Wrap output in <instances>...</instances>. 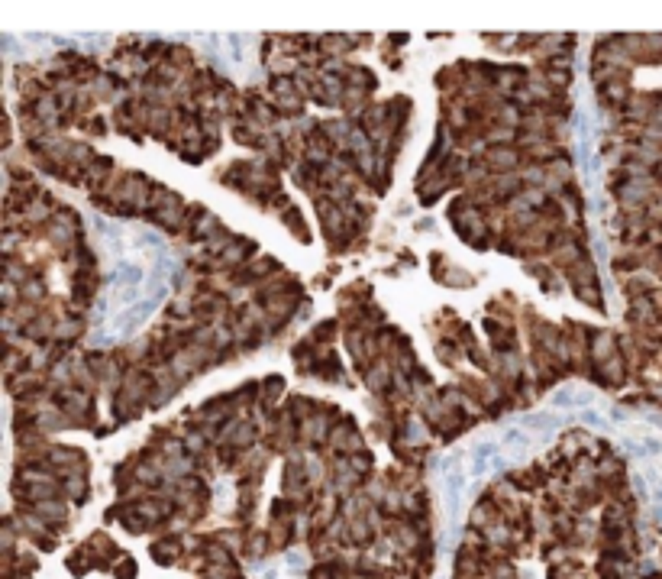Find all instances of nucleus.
<instances>
[{
  "label": "nucleus",
  "mask_w": 662,
  "mask_h": 579,
  "mask_svg": "<svg viewBox=\"0 0 662 579\" xmlns=\"http://www.w3.org/2000/svg\"><path fill=\"white\" fill-rule=\"evenodd\" d=\"M549 408L562 411L572 421H582V424H588L594 430H617L623 424V411L611 408L604 401V395H598V392L582 385V382H565V385L553 389Z\"/></svg>",
  "instance_id": "nucleus-3"
},
{
  "label": "nucleus",
  "mask_w": 662,
  "mask_h": 579,
  "mask_svg": "<svg viewBox=\"0 0 662 579\" xmlns=\"http://www.w3.org/2000/svg\"><path fill=\"white\" fill-rule=\"evenodd\" d=\"M462 450H465V470H469L472 486L511 466V459L504 457V450H501V443H498L494 434H482V437H475L472 443Z\"/></svg>",
  "instance_id": "nucleus-4"
},
{
  "label": "nucleus",
  "mask_w": 662,
  "mask_h": 579,
  "mask_svg": "<svg viewBox=\"0 0 662 579\" xmlns=\"http://www.w3.org/2000/svg\"><path fill=\"white\" fill-rule=\"evenodd\" d=\"M94 230L110 256L107 288L94 314V343H120L133 337L158 311L171 288V259L165 240L146 227L94 220Z\"/></svg>",
  "instance_id": "nucleus-1"
},
{
  "label": "nucleus",
  "mask_w": 662,
  "mask_h": 579,
  "mask_svg": "<svg viewBox=\"0 0 662 579\" xmlns=\"http://www.w3.org/2000/svg\"><path fill=\"white\" fill-rule=\"evenodd\" d=\"M559 428H562V418L556 411H524V414L504 421L494 430V437L504 450V457L517 463V459H527L530 453L543 450L559 434Z\"/></svg>",
  "instance_id": "nucleus-2"
},
{
  "label": "nucleus",
  "mask_w": 662,
  "mask_h": 579,
  "mask_svg": "<svg viewBox=\"0 0 662 579\" xmlns=\"http://www.w3.org/2000/svg\"><path fill=\"white\" fill-rule=\"evenodd\" d=\"M617 443H621V450H627L636 463L662 459V428H650V424L630 421V424L617 428Z\"/></svg>",
  "instance_id": "nucleus-6"
},
{
  "label": "nucleus",
  "mask_w": 662,
  "mask_h": 579,
  "mask_svg": "<svg viewBox=\"0 0 662 579\" xmlns=\"http://www.w3.org/2000/svg\"><path fill=\"white\" fill-rule=\"evenodd\" d=\"M636 486L652 505L662 508V459L652 463H636Z\"/></svg>",
  "instance_id": "nucleus-7"
},
{
  "label": "nucleus",
  "mask_w": 662,
  "mask_h": 579,
  "mask_svg": "<svg viewBox=\"0 0 662 579\" xmlns=\"http://www.w3.org/2000/svg\"><path fill=\"white\" fill-rule=\"evenodd\" d=\"M439 489H443L449 518H459V505L472 489V479H469V470H465V450H453V453H446L439 459Z\"/></svg>",
  "instance_id": "nucleus-5"
}]
</instances>
